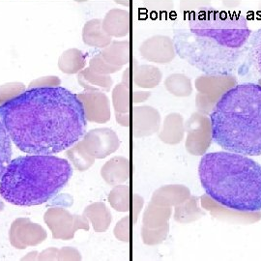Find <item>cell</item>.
<instances>
[{"instance_id":"6da1fadb","label":"cell","mask_w":261,"mask_h":261,"mask_svg":"<svg viewBox=\"0 0 261 261\" xmlns=\"http://www.w3.org/2000/svg\"><path fill=\"white\" fill-rule=\"evenodd\" d=\"M0 121L20 151L53 155L86 134L87 119L77 95L57 87L31 88L0 105Z\"/></svg>"},{"instance_id":"7a4b0ae2","label":"cell","mask_w":261,"mask_h":261,"mask_svg":"<svg viewBox=\"0 0 261 261\" xmlns=\"http://www.w3.org/2000/svg\"><path fill=\"white\" fill-rule=\"evenodd\" d=\"M252 30L241 15L208 10L174 32L175 53L208 75H229L245 55Z\"/></svg>"},{"instance_id":"3957f363","label":"cell","mask_w":261,"mask_h":261,"mask_svg":"<svg viewBox=\"0 0 261 261\" xmlns=\"http://www.w3.org/2000/svg\"><path fill=\"white\" fill-rule=\"evenodd\" d=\"M198 175L206 194L220 204L238 211H260L261 166L229 151L206 153Z\"/></svg>"},{"instance_id":"277c9868","label":"cell","mask_w":261,"mask_h":261,"mask_svg":"<svg viewBox=\"0 0 261 261\" xmlns=\"http://www.w3.org/2000/svg\"><path fill=\"white\" fill-rule=\"evenodd\" d=\"M210 120L212 139L224 150L260 156L261 85H234L217 101Z\"/></svg>"},{"instance_id":"5b68a950","label":"cell","mask_w":261,"mask_h":261,"mask_svg":"<svg viewBox=\"0 0 261 261\" xmlns=\"http://www.w3.org/2000/svg\"><path fill=\"white\" fill-rule=\"evenodd\" d=\"M73 168L66 159L25 155L12 160L0 180V195L11 204L41 205L67 185Z\"/></svg>"},{"instance_id":"8992f818","label":"cell","mask_w":261,"mask_h":261,"mask_svg":"<svg viewBox=\"0 0 261 261\" xmlns=\"http://www.w3.org/2000/svg\"><path fill=\"white\" fill-rule=\"evenodd\" d=\"M44 221L53 232L55 239L71 240L76 230H89V221L86 217L71 214L64 208H49L44 216Z\"/></svg>"},{"instance_id":"52a82bcc","label":"cell","mask_w":261,"mask_h":261,"mask_svg":"<svg viewBox=\"0 0 261 261\" xmlns=\"http://www.w3.org/2000/svg\"><path fill=\"white\" fill-rule=\"evenodd\" d=\"M47 236V231L40 224H33L28 218L17 219L10 228L11 245L19 250L37 246L46 240Z\"/></svg>"},{"instance_id":"ba28073f","label":"cell","mask_w":261,"mask_h":261,"mask_svg":"<svg viewBox=\"0 0 261 261\" xmlns=\"http://www.w3.org/2000/svg\"><path fill=\"white\" fill-rule=\"evenodd\" d=\"M84 149L94 159H103L115 152L119 147L116 134L108 128L87 132L81 140Z\"/></svg>"},{"instance_id":"9c48e42d","label":"cell","mask_w":261,"mask_h":261,"mask_svg":"<svg viewBox=\"0 0 261 261\" xmlns=\"http://www.w3.org/2000/svg\"><path fill=\"white\" fill-rule=\"evenodd\" d=\"M84 105V112L88 121L106 123L111 118L110 101L102 91H86L77 94Z\"/></svg>"},{"instance_id":"30bf717a","label":"cell","mask_w":261,"mask_h":261,"mask_svg":"<svg viewBox=\"0 0 261 261\" xmlns=\"http://www.w3.org/2000/svg\"><path fill=\"white\" fill-rule=\"evenodd\" d=\"M140 54L149 61L166 63L172 60L175 56V47L170 38L156 35L142 43L140 46Z\"/></svg>"},{"instance_id":"8fae6325","label":"cell","mask_w":261,"mask_h":261,"mask_svg":"<svg viewBox=\"0 0 261 261\" xmlns=\"http://www.w3.org/2000/svg\"><path fill=\"white\" fill-rule=\"evenodd\" d=\"M103 30L111 37H125L130 31V13L124 9H112L103 19Z\"/></svg>"},{"instance_id":"7c38bea8","label":"cell","mask_w":261,"mask_h":261,"mask_svg":"<svg viewBox=\"0 0 261 261\" xmlns=\"http://www.w3.org/2000/svg\"><path fill=\"white\" fill-rule=\"evenodd\" d=\"M83 40L90 47L103 48L112 43V37L103 30V20L99 19H90L84 24Z\"/></svg>"},{"instance_id":"4fadbf2b","label":"cell","mask_w":261,"mask_h":261,"mask_svg":"<svg viewBox=\"0 0 261 261\" xmlns=\"http://www.w3.org/2000/svg\"><path fill=\"white\" fill-rule=\"evenodd\" d=\"M77 81L86 91H110L113 84L110 75L97 74L90 68L82 70L77 75Z\"/></svg>"},{"instance_id":"5bb4252c","label":"cell","mask_w":261,"mask_h":261,"mask_svg":"<svg viewBox=\"0 0 261 261\" xmlns=\"http://www.w3.org/2000/svg\"><path fill=\"white\" fill-rule=\"evenodd\" d=\"M84 216L92 224L96 232H105L112 222L111 212L103 202H95L87 206Z\"/></svg>"},{"instance_id":"9a60e30c","label":"cell","mask_w":261,"mask_h":261,"mask_svg":"<svg viewBox=\"0 0 261 261\" xmlns=\"http://www.w3.org/2000/svg\"><path fill=\"white\" fill-rule=\"evenodd\" d=\"M102 177L110 185H116L124 182L128 177V161L121 157H116L105 164Z\"/></svg>"},{"instance_id":"2e32d148","label":"cell","mask_w":261,"mask_h":261,"mask_svg":"<svg viewBox=\"0 0 261 261\" xmlns=\"http://www.w3.org/2000/svg\"><path fill=\"white\" fill-rule=\"evenodd\" d=\"M86 65V57L84 53L76 48H70L64 51L58 59L59 69L69 75L80 73Z\"/></svg>"},{"instance_id":"e0dca14e","label":"cell","mask_w":261,"mask_h":261,"mask_svg":"<svg viewBox=\"0 0 261 261\" xmlns=\"http://www.w3.org/2000/svg\"><path fill=\"white\" fill-rule=\"evenodd\" d=\"M111 65L121 67L129 61V41H114L100 53Z\"/></svg>"},{"instance_id":"ac0fdd59","label":"cell","mask_w":261,"mask_h":261,"mask_svg":"<svg viewBox=\"0 0 261 261\" xmlns=\"http://www.w3.org/2000/svg\"><path fill=\"white\" fill-rule=\"evenodd\" d=\"M67 157L80 171H85L91 168L95 163V159L90 156L84 149L82 141L76 142L74 147H71L66 152Z\"/></svg>"},{"instance_id":"d6986e66","label":"cell","mask_w":261,"mask_h":261,"mask_svg":"<svg viewBox=\"0 0 261 261\" xmlns=\"http://www.w3.org/2000/svg\"><path fill=\"white\" fill-rule=\"evenodd\" d=\"M135 83L140 87H155L160 82L161 73L153 66H140L135 71Z\"/></svg>"},{"instance_id":"ffe728a7","label":"cell","mask_w":261,"mask_h":261,"mask_svg":"<svg viewBox=\"0 0 261 261\" xmlns=\"http://www.w3.org/2000/svg\"><path fill=\"white\" fill-rule=\"evenodd\" d=\"M166 87L168 91L175 96L184 97L189 96L192 93V85L191 81L186 75L181 74H174L169 75L166 80Z\"/></svg>"},{"instance_id":"44dd1931","label":"cell","mask_w":261,"mask_h":261,"mask_svg":"<svg viewBox=\"0 0 261 261\" xmlns=\"http://www.w3.org/2000/svg\"><path fill=\"white\" fill-rule=\"evenodd\" d=\"M12 153L11 139L4 125L0 121V180L11 162Z\"/></svg>"},{"instance_id":"7402d4cb","label":"cell","mask_w":261,"mask_h":261,"mask_svg":"<svg viewBox=\"0 0 261 261\" xmlns=\"http://www.w3.org/2000/svg\"><path fill=\"white\" fill-rule=\"evenodd\" d=\"M249 56L252 65L261 75V28L249 40Z\"/></svg>"},{"instance_id":"603a6c76","label":"cell","mask_w":261,"mask_h":261,"mask_svg":"<svg viewBox=\"0 0 261 261\" xmlns=\"http://www.w3.org/2000/svg\"><path fill=\"white\" fill-rule=\"evenodd\" d=\"M212 8L210 2L205 0H182L180 3V10L183 14H191L194 16Z\"/></svg>"},{"instance_id":"cb8c5ba5","label":"cell","mask_w":261,"mask_h":261,"mask_svg":"<svg viewBox=\"0 0 261 261\" xmlns=\"http://www.w3.org/2000/svg\"><path fill=\"white\" fill-rule=\"evenodd\" d=\"M112 100L114 108L117 112H124L128 109V100H129V94H128V85L123 84H118L113 89L112 93Z\"/></svg>"},{"instance_id":"d4e9b609","label":"cell","mask_w":261,"mask_h":261,"mask_svg":"<svg viewBox=\"0 0 261 261\" xmlns=\"http://www.w3.org/2000/svg\"><path fill=\"white\" fill-rule=\"evenodd\" d=\"M25 91V86L21 83H8L0 86V105L6 103L13 98Z\"/></svg>"},{"instance_id":"484cf974","label":"cell","mask_w":261,"mask_h":261,"mask_svg":"<svg viewBox=\"0 0 261 261\" xmlns=\"http://www.w3.org/2000/svg\"><path fill=\"white\" fill-rule=\"evenodd\" d=\"M89 68L97 74L100 75H110L112 73L117 72L120 70V67L111 65L108 63L103 58L101 54H98L94 56L93 58L89 62Z\"/></svg>"},{"instance_id":"4316f807","label":"cell","mask_w":261,"mask_h":261,"mask_svg":"<svg viewBox=\"0 0 261 261\" xmlns=\"http://www.w3.org/2000/svg\"><path fill=\"white\" fill-rule=\"evenodd\" d=\"M127 191L126 187H117L113 189L110 195V202L113 208L118 211H125L127 210L124 206V201L127 200Z\"/></svg>"},{"instance_id":"83f0119b","label":"cell","mask_w":261,"mask_h":261,"mask_svg":"<svg viewBox=\"0 0 261 261\" xmlns=\"http://www.w3.org/2000/svg\"><path fill=\"white\" fill-rule=\"evenodd\" d=\"M61 84V81L58 76L49 75V76H42L37 80L32 81L29 85L28 89L31 88H43V87H57Z\"/></svg>"},{"instance_id":"f1b7e54d","label":"cell","mask_w":261,"mask_h":261,"mask_svg":"<svg viewBox=\"0 0 261 261\" xmlns=\"http://www.w3.org/2000/svg\"><path fill=\"white\" fill-rule=\"evenodd\" d=\"M82 255L80 252L71 247H65L62 249H57L56 260H81Z\"/></svg>"},{"instance_id":"f546056e","label":"cell","mask_w":261,"mask_h":261,"mask_svg":"<svg viewBox=\"0 0 261 261\" xmlns=\"http://www.w3.org/2000/svg\"><path fill=\"white\" fill-rule=\"evenodd\" d=\"M148 95H149L148 92H146V94L144 92H135L134 100H135V102H142L145 98H147Z\"/></svg>"},{"instance_id":"4dcf8cb0","label":"cell","mask_w":261,"mask_h":261,"mask_svg":"<svg viewBox=\"0 0 261 261\" xmlns=\"http://www.w3.org/2000/svg\"><path fill=\"white\" fill-rule=\"evenodd\" d=\"M38 255L39 253L37 252H31L28 253L21 260H38Z\"/></svg>"},{"instance_id":"1f68e13d","label":"cell","mask_w":261,"mask_h":261,"mask_svg":"<svg viewBox=\"0 0 261 261\" xmlns=\"http://www.w3.org/2000/svg\"><path fill=\"white\" fill-rule=\"evenodd\" d=\"M4 209V203L0 200V211H2Z\"/></svg>"}]
</instances>
